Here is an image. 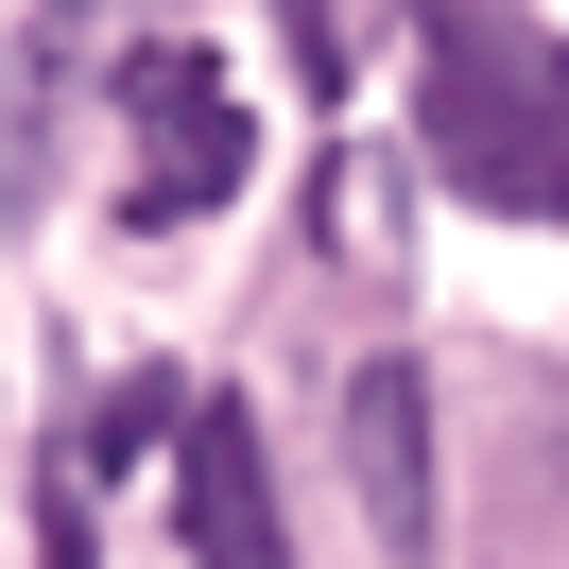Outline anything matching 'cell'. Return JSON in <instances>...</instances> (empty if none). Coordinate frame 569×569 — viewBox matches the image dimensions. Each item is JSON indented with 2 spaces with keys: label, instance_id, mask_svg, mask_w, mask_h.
<instances>
[{
  "label": "cell",
  "instance_id": "cell-1",
  "mask_svg": "<svg viewBox=\"0 0 569 569\" xmlns=\"http://www.w3.org/2000/svg\"><path fill=\"white\" fill-rule=\"evenodd\" d=\"M415 121L431 173L500 224H569V52L518 0H431L415 18Z\"/></svg>",
  "mask_w": 569,
  "mask_h": 569
},
{
  "label": "cell",
  "instance_id": "cell-2",
  "mask_svg": "<svg viewBox=\"0 0 569 569\" xmlns=\"http://www.w3.org/2000/svg\"><path fill=\"white\" fill-rule=\"evenodd\" d=\"M121 121H139V224H208L242 190V87H224V52H190V36L121 52Z\"/></svg>",
  "mask_w": 569,
  "mask_h": 569
},
{
  "label": "cell",
  "instance_id": "cell-3",
  "mask_svg": "<svg viewBox=\"0 0 569 569\" xmlns=\"http://www.w3.org/2000/svg\"><path fill=\"white\" fill-rule=\"evenodd\" d=\"M173 500H190V569H293L277 466H259V415H242V397H208V415L173 431Z\"/></svg>",
  "mask_w": 569,
  "mask_h": 569
},
{
  "label": "cell",
  "instance_id": "cell-4",
  "mask_svg": "<svg viewBox=\"0 0 569 569\" xmlns=\"http://www.w3.org/2000/svg\"><path fill=\"white\" fill-rule=\"evenodd\" d=\"M346 483H362V518H380V552L431 569V380L415 362H362L346 380Z\"/></svg>",
  "mask_w": 569,
  "mask_h": 569
},
{
  "label": "cell",
  "instance_id": "cell-5",
  "mask_svg": "<svg viewBox=\"0 0 569 569\" xmlns=\"http://www.w3.org/2000/svg\"><path fill=\"white\" fill-rule=\"evenodd\" d=\"M156 431H190V397H173V380H121L104 415H87V466H139Z\"/></svg>",
  "mask_w": 569,
  "mask_h": 569
},
{
  "label": "cell",
  "instance_id": "cell-6",
  "mask_svg": "<svg viewBox=\"0 0 569 569\" xmlns=\"http://www.w3.org/2000/svg\"><path fill=\"white\" fill-rule=\"evenodd\" d=\"M277 36H293V70H311V87H346V36H328V0H277Z\"/></svg>",
  "mask_w": 569,
  "mask_h": 569
}]
</instances>
